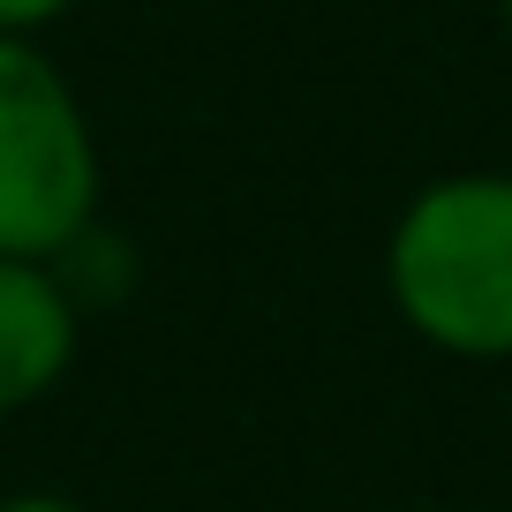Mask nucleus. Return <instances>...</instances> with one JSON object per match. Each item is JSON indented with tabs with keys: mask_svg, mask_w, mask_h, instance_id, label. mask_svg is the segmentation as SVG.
<instances>
[{
	"mask_svg": "<svg viewBox=\"0 0 512 512\" xmlns=\"http://www.w3.org/2000/svg\"><path fill=\"white\" fill-rule=\"evenodd\" d=\"M384 302L452 362H512V174L460 166L392 211Z\"/></svg>",
	"mask_w": 512,
	"mask_h": 512,
	"instance_id": "obj_1",
	"label": "nucleus"
},
{
	"mask_svg": "<svg viewBox=\"0 0 512 512\" xmlns=\"http://www.w3.org/2000/svg\"><path fill=\"white\" fill-rule=\"evenodd\" d=\"M106 219V144L46 38L0 31V256L53 264Z\"/></svg>",
	"mask_w": 512,
	"mask_h": 512,
	"instance_id": "obj_2",
	"label": "nucleus"
},
{
	"mask_svg": "<svg viewBox=\"0 0 512 512\" xmlns=\"http://www.w3.org/2000/svg\"><path fill=\"white\" fill-rule=\"evenodd\" d=\"M83 354V302L31 256H0V422L53 400Z\"/></svg>",
	"mask_w": 512,
	"mask_h": 512,
	"instance_id": "obj_3",
	"label": "nucleus"
},
{
	"mask_svg": "<svg viewBox=\"0 0 512 512\" xmlns=\"http://www.w3.org/2000/svg\"><path fill=\"white\" fill-rule=\"evenodd\" d=\"M83 0H0V31H16V38H46L53 23H68Z\"/></svg>",
	"mask_w": 512,
	"mask_h": 512,
	"instance_id": "obj_4",
	"label": "nucleus"
},
{
	"mask_svg": "<svg viewBox=\"0 0 512 512\" xmlns=\"http://www.w3.org/2000/svg\"><path fill=\"white\" fill-rule=\"evenodd\" d=\"M0 512H91V505L68 497V490H8V497H0Z\"/></svg>",
	"mask_w": 512,
	"mask_h": 512,
	"instance_id": "obj_5",
	"label": "nucleus"
},
{
	"mask_svg": "<svg viewBox=\"0 0 512 512\" xmlns=\"http://www.w3.org/2000/svg\"><path fill=\"white\" fill-rule=\"evenodd\" d=\"M497 23H505V38H512V0H497Z\"/></svg>",
	"mask_w": 512,
	"mask_h": 512,
	"instance_id": "obj_6",
	"label": "nucleus"
}]
</instances>
